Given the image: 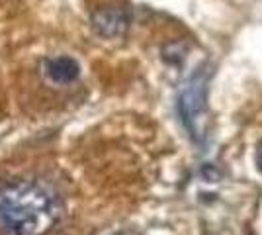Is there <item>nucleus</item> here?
<instances>
[{"label": "nucleus", "mask_w": 262, "mask_h": 235, "mask_svg": "<svg viewBox=\"0 0 262 235\" xmlns=\"http://www.w3.org/2000/svg\"><path fill=\"white\" fill-rule=\"evenodd\" d=\"M213 75V69L209 63H204L184 80V84L178 90V116L186 127L190 139L204 145L209 135V80Z\"/></svg>", "instance_id": "obj_2"}, {"label": "nucleus", "mask_w": 262, "mask_h": 235, "mask_svg": "<svg viewBox=\"0 0 262 235\" xmlns=\"http://www.w3.org/2000/svg\"><path fill=\"white\" fill-rule=\"evenodd\" d=\"M65 206L49 186L35 180L0 184V235H49Z\"/></svg>", "instance_id": "obj_1"}, {"label": "nucleus", "mask_w": 262, "mask_h": 235, "mask_svg": "<svg viewBox=\"0 0 262 235\" xmlns=\"http://www.w3.org/2000/svg\"><path fill=\"white\" fill-rule=\"evenodd\" d=\"M256 163H258V170L262 173V143L258 145V155H256Z\"/></svg>", "instance_id": "obj_5"}, {"label": "nucleus", "mask_w": 262, "mask_h": 235, "mask_svg": "<svg viewBox=\"0 0 262 235\" xmlns=\"http://www.w3.org/2000/svg\"><path fill=\"white\" fill-rule=\"evenodd\" d=\"M43 73L47 80L53 84H71L80 75V65H78L77 59L69 55L51 57L45 61Z\"/></svg>", "instance_id": "obj_4"}, {"label": "nucleus", "mask_w": 262, "mask_h": 235, "mask_svg": "<svg viewBox=\"0 0 262 235\" xmlns=\"http://www.w3.org/2000/svg\"><path fill=\"white\" fill-rule=\"evenodd\" d=\"M92 28L98 35L108 39L121 37L129 28V14L120 6H104L92 14Z\"/></svg>", "instance_id": "obj_3"}]
</instances>
